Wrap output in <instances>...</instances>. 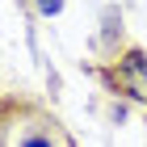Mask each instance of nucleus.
<instances>
[{"mask_svg":"<svg viewBox=\"0 0 147 147\" xmlns=\"http://www.w3.org/2000/svg\"><path fill=\"white\" fill-rule=\"evenodd\" d=\"M21 147H51V139H46V135H25Z\"/></svg>","mask_w":147,"mask_h":147,"instance_id":"obj_3","label":"nucleus"},{"mask_svg":"<svg viewBox=\"0 0 147 147\" xmlns=\"http://www.w3.org/2000/svg\"><path fill=\"white\" fill-rule=\"evenodd\" d=\"M38 4V13H46V17H55L59 9H63V0H34Z\"/></svg>","mask_w":147,"mask_h":147,"instance_id":"obj_2","label":"nucleus"},{"mask_svg":"<svg viewBox=\"0 0 147 147\" xmlns=\"http://www.w3.org/2000/svg\"><path fill=\"white\" fill-rule=\"evenodd\" d=\"M118 84H122L135 101H147V55L143 51H130L118 67Z\"/></svg>","mask_w":147,"mask_h":147,"instance_id":"obj_1","label":"nucleus"}]
</instances>
